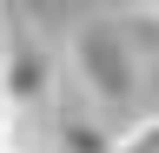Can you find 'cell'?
<instances>
[{
  "label": "cell",
  "mask_w": 159,
  "mask_h": 153,
  "mask_svg": "<svg viewBox=\"0 0 159 153\" xmlns=\"http://www.w3.org/2000/svg\"><path fill=\"white\" fill-rule=\"evenodd\" d=\"M60 93V60L53 47L40 40L27 27H7L0 33V107L20 113V120H33V113H47Z\"/></svg>",
  "instance_id": "obj_2"
},
{
  "label": "cell",
  "mask_w": 159,
  "mask_h": 153,
  "mask_svg": "<svg viewBox=\"0 0 159 153\" xmlns=\"http://www.w3.org/2000/svg\"><path fill=\"white\" fill-rule=\"evenodd\" d=\"M66 67L86 113H99L106 127H133L146 113V53L119 20H80L66 40Z\"/></svg>",
  "instance_id": "obj_1"
},
{
  "label": "cell",
  "mask_w": 159,
  "mask_h": 153,
  "mask_svg": "<svg viewBox=\"0 0 159 153\" xmlns=\"http://www.w3.org/2000/svg\"><path fill=\"white\" fill-rule=\"evenodd\" d=\"M113 153H159V113H139L133 127H119Z\"/></svg>",
  "instance_id": "obj_3"
},
{
  "label": "cell",
  "mask_w": 159,
  "mask_h": 153,
  "mask_svg": "<svg viewBox=\"0 0 159 153\" xmlns=\"http://www.w3.org/2000/svg\"><path fill=\"white\" fill-rule=\"evenodd\" d=\"M133 7H146V13H152V20H159V0H133Z\"/></svg>",
  "instance_id": "obj_4"
}]
</instances>
